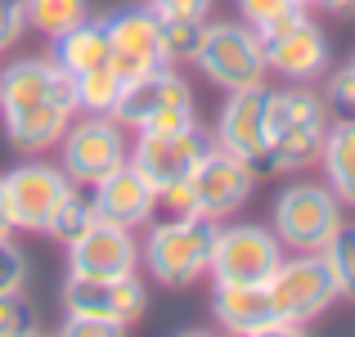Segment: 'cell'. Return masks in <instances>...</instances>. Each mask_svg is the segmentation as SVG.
<instances>
[{"instance_id":"cell-9","label":"cell","mask_w":355,"mask_h":337,"mask_svg":"<svg viewBox=\"0 0 355 337\" xmlns=\"http://www.w3.org/2000/svg\"><path fill=\"white\" fill-rule=\"evenodd\" d=\"M284 261V243L266 225H216L207 275L216 284H266Z\"/></svg>"},{"instance_id":"cell-28","label":"cell","mask_w":355,"mask_h":337,"mask_svg":"<svg viewBox=\"0 0 355 337\" xmlns=\"http://www.w3.org/2000/svg\"><path fill=\"white\" fill-rule=\"evenodd\" d=\"M320 99H324V108H329V117H338V121H351L355 117V68H351V63L333 72Z\"/></svg>"},{"instance_id":"cell-13","label":"cell","mask_w":355,"mask_h":337,"mask_svg":"<svg viewBox=\"0 0 355 337\" xmlns=\"http://www.w3.org/2000/svg\"><path fill=\"white\" fill-rule=\"evenodd\" d=\"M108 27V63L121 81H135L144 72L166 68L162 59V18L153 5H135L121 9V14L104 18Z\"/></svg>"},{"instance_id":"cell-38","label":"cell","mask_w":355,"mask_h":337,"mask_svg":"<svg viewBox=\"0 0 355 337\" xmlns=\"http://www.w3.org/2000/svg\"><path fill=\"white\" fill-rule=\"evenodd\" d=\"M351 68H355V59H351Z\"/></svg>"},{"instance_id":"cell-7","label":"cell","mask_w":355,"mask_h":337,"mask_svg":"<svg viewBox=\"0 0 355 337\" xmlns=\"http://www.w3.org/2000/svg\"><path fill=\"white\" fill-rule=\"evenodd\" d=\"M63 148V171H68L72 184L90 189L99 184L108 171H117L130 153V139H126V126L113 117V112H86V117H72L68 135L59 139Z\"/></svg>"},{"instance_id":"cell-27","label":"cell","mask_w":355,"mask_h":337,"mask_svg":"<svg viewBox=\"0 0 355 337\" xmlns=\"http://www.w3.org/2000/svg\"><path fill=\"white\" fill-rule=\"evenodd\" d=\"M99 211H95V202L86 198V193H77V184L68 189V198L59 202V211H54V221H50V230L45 234H54V239H63V243H72L81 230H86L90 221H95Z\"/></svg>"},{"instance_id":"cell-36","label":"cell","mask_w":355,"mask_h":337,"mask_svg":"<svg viewBox=\"0 0 355 337\" xmlns=\"http://www.w3.org/2000/svg\"><path fill=\"white\" fill-rule=\"evenodd\" d=\"M329 14H355V0H320Z\"/></svg>"},{"instance_id":"cell-22","label":"cell","mask_w":355,"mask_h":337,"mask_svg":"<svg viewBox=\"0 0 355 337\" xmlns=\"http://www.w3.org/2000/svg\"><path fill=\"white\" fill-rule=\"evenodd\" d=\"M324 162V184L338 193L342 202L355 207V117L351 121H329V135L320 144Z\"/></svg>"},{"instance_id":"cell-11","label":"cell","mask_w":355,"mask_h":337,"mask_svg":"<svg viewBox=\"0 0 355 337\" xmlns=\"http://www.w3.org/2000/svg\"><path fill=\"white\" fill-rule=\"evenodd\" d=\"M216 148L234 153L239 162L252 166V175H275V157H270V130H266V86L230 90L225 108L216 117Z\"/></svg>"},{"instance_id":"cell-19","label":"cell","mask_w":355,"mask_h":337,"mask_svg":"<svg viewBox=\"0 0 355 337\" xmlns=\"http://www.w3.org/2000/svg\"><path fill=\"white\" fill-rule=\"evenodd\" d=\"M211 315L220 329L257 337V333H288L293 324H284L275 315L266 297V284H216L211 288Z\"/></svg>"},{"instance_id":"cell-17","label":"cell","mask_w":355,"mask_h":337,"mask_svg":"<svg viewBox=\"0 0 355 337\" xmlns=\"http://www.w3.org/2000/svg\"><path fill=\"white\" fill-rule=\"evenodd\" d=\"M27 104H72L77 108V90L72 77L54 59H14L0 68V112L27 108Z\"/></svg>"},{"instance_id":"cell-25","label":"cell","mask_w":355,"mask_h":337,"mask_svg":"<svg viewBox=\"0 0 355 337\" xmlns=\"http://www.w3.org/2000/svg\"><path fill=\"white\" fill-rule=\"evenodd\" d=\"M320 252H324V261H329L333 279H338V297H351L355 302V225L342 221Z\"/></svg>"},{"instance_id":"cell-4","label":"cell","mask_w":355,"mask_h":337,"mask_svg":"<svg viewBox=\"0 0 355 337\" xmlns=\"http://www.w3.org/2000/svg\"><path fill=\"white\" fill-rule=\"evenodd\" d=\"M193 63L202 68V77L220 90H248V86H266L270 68H266V45L261 32L248 23H207Z\"/></svg>"},{"instance_id":"cell-6","label":"cell","mask_w":355,"mask_h":337,"mask_svg":"<svg viewBox=\"0 0 355 337\" xmlns=\"http://www.w3.org/2000/svg\"><path fill=\"white\" fill-rule=\"evenodd\" d=\"M113 117L130 130H171L193 121V90L184 86V77L166 63L157 72L126 81L113 104Z\"/></svg>"},{"instance_id":"cell-12","label":"cell","mask_w":355,"mask_h":337,"mask_svg":"<svg viewBox=\"0 0 355 337\" xmlns=\"http://www.w3.org/2000/svg\"><path fill=\"white\" fill-rule=\"evenodd\" d=\"M0 184H5V202H9L14 230H36V234L50 230L59 202L68 198V189H72L68 171H63V166H50V162H23L9 175H0Z\"/></svg>"},{"instance_id":"cell-1","label":"cell","mask_w":355,"mask_h":337,"mask_svg":"<svg viewBox=\"0 0 355 337\" xmlns=\"http://www.w3.org/2000/svg\"><path fill=\"white\" fill-rule=\"evenodd\" d=\"M266 130L275 171L311 166L320 162V144L329 135V108L311 86L288 81L284 90H266Z\"/></svg>"},{"instance_id":"cell-20","label":"cell","mask_w":355,"mask_h":337,"mask_svg":"<svg viewBox=\"0 0 355 337\" xmlns=\"http://www.w3.org/2000/svg\"><path fill=\"white\" fill-rule=\"evenodd\" d=\"M0 117H5V135L18 153H50L68 135L77 108L72 104H27V108L0 112Z\"/></svg>"},{"instance_id":"cell-33","label":"cell","mask_w":355,"mask_h":337,"mask_svg":"<svg viewBox=\"0 0 355 337\" xmlns=\"http://www.w3.org/2000/svg\"><path fill=\"white\" fill-rule=\"evenodd\" d=\"M157 9V18H207L211 0H148Z\"/></svg>"},{"instance_id":"cell-32","label":"cell","mask_w":355,"mask_h":337,"mask_svg":"<svg viewBox=\"0 0 355 337\" xmlns=\"http://www.w3.org/2000/svg\"><path fill=\"white\" fill-rule=\"evenodd\" d=\"M288 5H297V0H239V14H243V23H248V27H257V32H261V27L275 23Z\"/></svg>"},{"instance_id":"cell-29","label":"cell","mask_w":355,"mask_h":337,"mask_svg":"<svg viewBox=\"0 0 355 337\" xmlns=\"http://www.w3.org/2000/svg\"><path fill=\"white\" fill-rule=\"evenodd\" d=\"M27 284V257L14 239H0V297L5 293H23Z\"/></svg>"},{"instance_id":"cell-16","label":"cell","mask_w":355,"mask_h":337,"mask_svg":"<svg viewBox=\"0 0 355 337\" xmlns=\"http://www.w3.org/2000/svg\"><path fill=\"white\" fill-rule=\"evenodd\" d=\"M139 266V243L126 225H113L95 216L77 239L68 243V275L86 279H108V275H130Z\"/></svg>"},{"instance_id":"cell-18","label":"cell","mask_w":355,"mask_h":337,"mask_svg":"<svg viewBox=\"0 0 355 337\" xmlns=\"http://www.w3.org/2000/svg\"><path fill=\"white\" fill-rule=\"evenodd\" d=\"M90 202L104 221L126 225V230H139V225L153 221L157 211V184L148 175H139L130 162H121L117 171H108L99 184H90Z\"/></svg>"},{"instance_id":"cell-3","label":"cell","mask_w":355,"mask_h":337,"mask_svg":"<svg viewBox=\"0 0 355 337\" xmlns=\"http://www.w3.org/2000/svg\"><path fill=\"white\" fill-rule=\"evenodd\" d=\"M261 45H266V68L279 81L311 86L329 68V41L311 18V5H288L275 23L261 27Z\"/></svg>"},{"instance_id":"cell-30","label":"cell","mask_w":355,"mask_h":337,"mask_svg":"<svg viewBox=\"0 0 355 337\" xmlns=\"http://www.w3.org/2000/svg\"><path fill=\"white\" fill-rule=\"evenodd\" d=\"M32 329V311H27L23 293H5L0 297V337H18Z\"/></svg>"},{"instance_id":"cell-23","label":"cell","mask_w":355,"mask_h":337,"mask_svg":"<svg viewBox=\"0 0 355 337\" xmlns=\"http://www.w3.org/2000/svg\"><path fill=\"white\" fill-rule=\"evenodd\" d=\"M18 5H23L27 27L41 32L45 41H59L63 32L90 18V0H18Z\"/></svg>"},{"instance_id":"cell-31","label":"cell","mask_w":355,"mask_h":337,"mask_svg":"<svg viewBox=\"0 0 355 337\" xmlns=\"http://www.w3.org/2000/svg\"><path fill=\"white\" fill-rule=\"evenodd\" d=\"M27 32V18L18 0H0V50H14Z\"/></svg>"},{"instance_id":"cell-34","label":"cell","mask_w":355,"mask_h":337,"mask_svg":"<svg viewBox=\"0 0 355 337\" xmlns=\"http://www.w3.org/2000/svg\"><path fill=\"white\" fill-rule=\"evenodd\" d=\"M63 333H72V337H117L121 329H113V324H104V320H90V315H68V320H63Z\"/></svg>"},{"instance_id":"cell-5","label":"cell","mask_w":355,"mask_h":337,"mask_svg":"<svg viewBox=\"0 0 355 337\" xmlns=\"http://www.w3.org/2000/svg\"><path fill=\"white\" fill-rule=\"evenodd\" d=\"M266 297L279 320L302 329L338 302V279H333L324 252H297L275 266V275L266 279Z\"/></svg>"},{"instance_id":"cell-26","label":"cell","mask_w":355,"mask_h":337,"mask_svg":"<svg viewBox=\"0 0 355 337\" xmlns=\"http://www.w3.org/2000/svg\"><path fill=\"white\" fill-rule=\"evenodd\" d=\"M202 27H207V18H162V59L171 68L175 63H193Z\"/></svg>"},{"instance_id":"cell-21","label":"cell","mask_w":355,"mask_h":337,"mask_svg":"<svg viewBox=\"0 0 355 337\" xmlns=\"http://www.w3.org/2000/svg\"><path fill=\"white\" fill-rule=\"evenodd\" d=\"M50 59L59 63L68 77H81V72L108 63V27L90 14L86 23H77L72 32H63L59 41H54V54H50Z\"/></svg>"},{"instance_id":"cell-8","label":"cell","mask_w":355,"mask_h":337,"mask_svg":"<svg viewBox=\"0 0 355 337\" xmlns=\"http://www.w3.org/2000/svg\"><path fill=\"white\" fill-rule=\"evenodd\" d=\"M211 148H216L211 130L198 126V121H184V126H171V130H135L126 162L162 189V184L189 180V171L211 153Z\"/></svg>"},{"instance_id":"cell-35","label":"cell","mask_w":355,"mask_h":337,"mask_svg":"<svg viewBox=\"0 0 355 337\" xmlns=\"http://www.w3.org/2000/svg\"><path fill=\"white\" fill-rule=\"evenodd\" d=\"M14 234V221H9V202H5V184H0V239Z\"/></svg>"},{"instance_id":"cell-2","label":"cell","mask_w":355,"mask_h":337,"mask_svg":"<svg viewBox=\"0 0 355 337\" xmlns=\"http://www.w3.org/2000/svg\"><path fill=\"white\" fill-rule=\"evenodd\" d=\"M211 243H216V221L166 216L162 225H148V234H144V266L157 284L184 288L207 275Z\"/></svg>"},{"instance_id":"cell-10","label":"cell","mask_w":355,"mask_h":337,"mask_svg":"<svg viewBox=\"0 0 355 337\" xmlns=\"http://www.w3.org/2000/svg\"><path fill=\"white\" fill-rule=\"evenodd\" d=\"M342 225V198L329 184H293L275 202V234L293 252H320Z\"/></svg>"},{"instance_id":"cell-14","label":"cell","mask_w":355,"mask_h":337,"mask_svg":"<svg viewBox=\"0 0 355 337\" xmlns=\"http://www.w3.org/2000/svg\"><path fill=\"white\" fill-rule=\"evenodd\" d=\"M63 302H68V315H90V320H104V324H113V329H130V324L144 315L148 293H144L135 270H130V275H108V279L68 275Z\"/></svg>"},{"instance_id":"cell-37","label":"cell","mask_w":355,"mask_h":337,"mask_svg":"<svg viewBox=\"0 0 355 337\" xmlns=\"http://www.w3.org/2000/svg\"><path fill=\"white\" fill-rule=\"evenodd\" d=\"M297 5H320V0H297Z\"/></svg>"},{"instance_id":"cell-15","label":"cell","mask_w":355,"mask_h":337,"mask_svg":"<svg viewBox=\"0 0 355 337\" xmlns=\"http://www.w3.org/2000/svg\"><path fill=\"white\" fill-rule=\"evenodd\" d=\"M252 184H257V175H252L248 162H239L234 153H225V148H211V153L189 171L193 211H198L202 221H216V225L230 221L243 202L252 198Z\"/></svg>"},{"instance_id":"cell-24","label":"cell","mask_w":355,"mask_h":337,"mask_svg":"<svg viewBox=\"0 0 355 337\" xmlns=\"http://www.w3.org/2000/svg\"><path fill=\"white\" fill-rule=\"evenodd\" d=\"M121 86H126V81L113 72V63H99V68L72 77V90H77V112H113Z\"/></svg>"}]
</instances>
